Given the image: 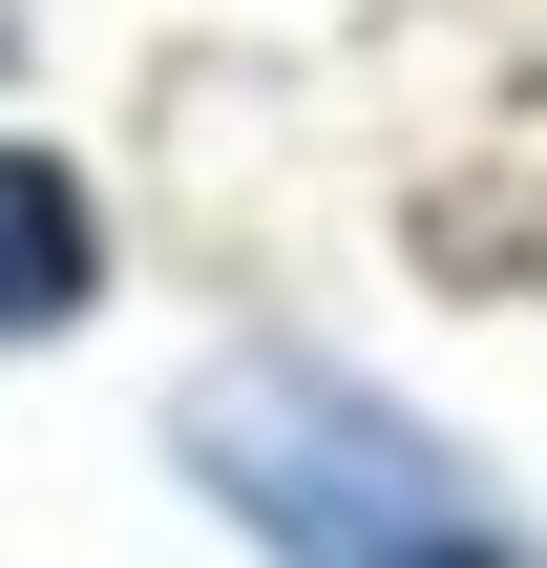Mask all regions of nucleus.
I'll use <instances>...</instances> for the list:
<instances>
[{
    "label": "nucleus",
    "mask_w": 547,
    "mask_h": 568,
    "mask_svg": "<svg viewBox=\"0 0 547 568\" xmlns=\"http://www.w3.org/2000/svg\"><path fill=\"white\" fill-rule=\"evenodd\" d=\"M169 443H190V485H211L253 548H295V568H401V548L464 527L443 443H422L401 400L316 379V358H211V379L169 400Z\"/></svg>",
    "instance_id": "f257e3e1"
},
{
    "label": "nucleus",
    "mask_w": 547,
    "mask_h": 568,
    "mask_svg": "<svg viewBox=\"0 0 547 568\" xmlns=\"http://www.w3.org/2000/svg\"><path fill=\"white\" fill-rule=\"evenodd\" d=\"M105 295V232H84V190L42 169V148H0V337H63Z\"/></svg>",
    "instance_id": "f03ea898"
},
{
    "label": "nucleus",
    "mask_w": 547,
    "mask_h": 568,
    "mask_svg": "<svg viewBox=\"0 0 547 568\" xmlns=\"http://www.w3.org/2000/svg\"><path fill=\"white\" fill-rule=\"evenodd\" d=\"M401 568H506V548H485V527H443V548H401Z\"/></svg>",
    "instance_id": "7ed1b4c3"
}]
</instances>
